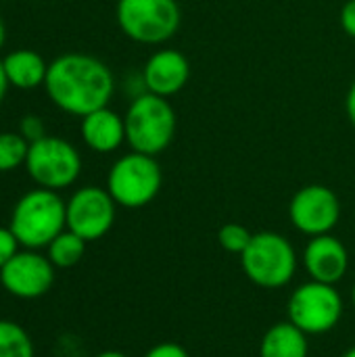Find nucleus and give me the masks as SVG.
Instances as JSON below:
<instances>
[{
	"instance_id": "1",
	"label": "nucleus",
	"mask_w": 355,
	"mask_h": 357,
	"mask_svg": "<svg viewBox=\"0 0 355 357\" xmlns=\"http://www.w3.org/2000/svg\"><path fill=\"white\" fill-rule=\"evenodd\" d=\"M44 90L56 109L84 117L109 107L115 92V77L100 59L84 52H65L48 63Z\"/></svg>"
},
{
	"instance_id": "2",
	"label": "nucleus",
	"mask_w": 355,
	"mask_h": 357,
	"mask_svg": "<svg viewBox=\"0 0 355 357\" xmlns=\"http://www.w3.org/2000/svg\"><path fill=\"white\" fill-rule=\"evenodd\" d=\"M8 228L23 249H46L67 228V201L48 188L27 190L13 207Z\"/></svg>"
},
{
	"instance_id": "3",
	"label": "nucleus",
	"mask_w": 355,
	"mask_h": 357,
	"mask_svg": "<svg viewBox=\"0 0 355 357\" xmlns=\"http://www.w3.org/2000/svg\"><path fill=\"white\" fill-rule=\"evenodd\" d=\"M126 142L132 151L161 155L176 136V111L167 98L142 92L132 98L126 115Z\"/></svg>"
},
{
	"instance_id": "4",
	"label": "nucleus",
	"mask_w": 355,
	"mask_h": 357,
	"mask_svg": "<svg viewBox=\"0 0 355 357\" xmlns=\"http://www.w3.org/2000/svg\"><path fill=\"white\" fill-rule=\"evenodd\" d=\"M245 276L259 289H282L297 272V253L291 241L278 232H255L241 255Z\"/></svg>"
},
{
	"instance_id": "5",
	"label": "nucleus",
	"mask_w": 355,
	"mask_h": 357,
	"mask_svg": "<svg viewBox=\"0 0 355 357\" xmlns=\"http://www.w3.org/2000/svg\"><path fill=\"white\" fill-rule=\"evenodd\" d=\"M163 172L153 155L128 153L119 157L107 174V190L123 209H140L153 203L161 190Z\"/></svg>"
},
{
	"instance_id": "6",
	"label": "nucleus",
	"mask_w": 355,
	"mask_h": 357,
	"mask_svg": "<svg viewBox=\"0 0 355 357\" xmlns=\"http://www.w3.org/2000/svg\"><path fill=\"white\" fill-rule=\"evenodd\" d=\"M119 29L138 44H163L180 29L182 13L176 0H117Z\"/></svg>"
},
{
	"instance_id": "7",
	"label": "nucleus",
	"mask_w": 355,
	"mask_h": 357,
	"mask_svg": "<svg viewBox=\"0 0 355 357\" xmlns=\"http://www.w3.org/2000/svg\"><path fill=\"white\" fill-rule=\"evenodd\" d=\"M23 167L40 188L59 192L75 184L80 178L82 155L69 140L46 134L44 138L29 144Z\"/></svg>"
},
{
	"instance_id": "8",
	"label": "nucleus",
	"mask_w": 355,
	"mask_h": 357,
	"mask_svg": "<svg viewBox=\"0 0 355 357\" xmlns=\"http://www.w3.org/2000/svg\"><path fill=\"white\" fill-rule=\"evenodd\" d=\"M289 322L310 335H326L335 331L343 318V299L335 284L303 282L297 287L287 303Z\"/></svg>"
},
{
	"instance_id": "9",
	"label": "nucleus",
	"mask_w": 355,
	"mask_h": 357,
	"mask_svg": "<svg viewBox=\"0 0 355 357\" xmlns=\"http://www.w3.org/2000/svg\"><path fill=\"white\" fill-rule=\"evenodd\" d=\"M117 203L107 188L82 186L67 201V230L86 243L103 238L115 224Z\"/></svg>"
},
{
	"instance_id": "10",
	"label": "nucleus",
	"mask_w": 355,
	"mask_h": 357,
	"mask_svg": "<svg viewBox=\"0 0 355 357\" xmlns=\"http://www.w3.org/2000/svg\"><path fill=\"white\" fill-rule=\"evenodd\" d=\"M289 218L291 224L310 238L331 234L341 220V201L333 188L324 184H308L293 195Z\"/></svg>"
},
{
	"instance_id": "11",
	"label": "nucleus",
	"mask_w": 355,
	"mask_h": 357,
	"mask_svg": "<svg viewBox=\"0 0 355 357\" xmlns=\"http://www.w3.org/2000/svg\"><path fill=\"white\" fill-rule=\"evenodd\" d=\"M54 270L56 268L46 255L33 249H23L0 270V284L17 299H40L52 289Z\"/></svg>"
},
{
	"instance_id": "12",
	"label": "nucleus",
	"mask_w": 355,
	"mask_h": 357,
	"mask_svg": "<svg viewBox=\"0 0 355 357\" xmlns=\"http://www.w3.org/2000/svg\"><path fill=\"white\" fill-rule=\"evenodd\" d=\"M190 79V63L186 54L176 48H161L153 52L142 67L144 92L169 98L184 90Z\"/></svg>"
},
{
	"instance_id": "13",
	"label": "nucleus",
	"mask_w": 355,
	"mask_h": 357,
	"mask_svg": "<svg viewBox=\"0 0 355 357\" xmlns=\"http://www.w3.org/2000/svg\"><path fill=\"white\" fill-rule=\"evenodd\" d=\"M303 266L310 274V280L337 284L349 270V253L333 234L312 236L303 251Z\"/></svg>"
},
{
	"instance_id": "14",
	"label": "nucleus",
	"mask_w": 355,
	"mask_h": 357,
	"mask_svg": "<svg viewBox=\"0 0 355 357\" xmlns=\"http://www.w3.org/2000/svg\"><path fill=\"white\" fill-rule=\"evenodd\" d=\"M80 134L84 144L100 155L117 151L126 142V121L123 115L109 107L96 109L82 117Z\"/></svg>"
},
{
	"instance_id": "15",
	"label": "nucleus",
	"mask_w": 355,
	"mask_h": 357,
	"mask_svg": "<svg viewBox=\"0 0 355 357\" xmlns=\"http://www.w3.org/2000/svg\"><path fill=\"white\" fill-rule=\"evenodd\" d=\"M6 79L17 90H36L44 86L48 63L38 50L17 48L2 59Z\"/></svg>"
},
{
	"instance_id": "16",
	"label": "nucleus",
	"mask_w": 355,
	"mask_h": 357,
	"mask_svg": "<svg viewBox=\"0 0 355 357\" xmlns=\"http://www.w3.org/2000/svg\"><path fill=\"white\" fill-rule=\"evenodd\" d=\"M308 335L289 320L270 326L259 343V357H308Z\"/></svg>"
},
{
	"instance_id": "17",
	"label": "nucleus",
	"mask_w": 355,
	"mask_h": 357,
	"mask_svg": "<svg viewBox=\"0 0 355 357\" xmlns=\"http://www.w3.org/2000/svg\"><path fill=\"white\" fill-rule=\"evenodd\" d=\"M84 255H86V241L67 228L46 247V257L52 261L54 268L61 270L77 266L84 259Z\"/></svg>"
},
{
	"instance_id": "18",
	"label": "nucleus",
	"mask_w": 355,
	"mask_h": 357,
	"mask_svg": "<svg viewBox=\"0 0 355 357\" xmlns=\"http://www.w3.org/2000/svg\"><path fill=\"white\" fill-rule=\"evenodd\" d=\"M0 357H33L31 337L17 322L0 320Z\"/></svg>"
},
{
	"instance_id": "19",
	"label": "nucleus",
	"mask_w": 355,
	"mask_h": 357,
	"mask_svg": "<svg viewBox=\"0 0 355 357\" xmlns=\"http://www.w3.org/2000/svg\"><path fill=\"white\" fill-rule=\"evenodd\" d=\"M29 142L19 132H0V174L25 165Z\"/></svg>"
},
{
	"instance_id": "20",
	"label": "nucleus",
	"mask_w": 355,
	"mask_h": 357,
	"mask_svg": "<svg viewBox=\"0 0 355 357\" xmlns=\"http://www.w3.org/2000/svg\"><path fill=\"white\" fill-rule=\"evenodd\" d=\"M251 238H253V232L247 226L236 224V222L224 224L218 232L220 247L228 253H234V255H243V251L249 247Z\"/></svg>"
},
{
	"instance_id": "21",
	"label": "nucleus",
	"mask_w": 355,
	"mask_h": 357,
	"mask_svg": "<svg viewBox=\"0 0 355 357\" xmlns=\"http://www.w3.org/2000/svg\"><path fill=\"white\" fill-rule=\"evenodd\" d=\"M19 134L31 144V142H36V140L46 136V126H44V121L38 115H25L19 121Z\"/></svg>"
},
{
	"instance_id": "22",
	"label": "nucleus",
	"mask_w": 355,
	"mask_h": 357,
	"mask_svg": "<svg viewBox=\"0 0 355 357\" xmlns=\"http://www.w3.org/2000/svg\"><path fill=\"white\" fill-rule=\"evenodd\" d=\"M19 241L15 238V234L10 232L8 226H0V270L6 266V261L19 251Z\"/></svg>"
},
{
	"instance_id": "23",
	"label": "nucleus",
	"mask_w": 355,
	"mask_h": 357,
	"mask_svg": "<svg viewBox=\"0 0 355 357\" xmlns=\"http://www.w3.org/2000/svg\"><path fill=\"white\" fill-rule=\"evenodd\" d=\"M144 357H190L188 356V351L180 345V343H169V341H165V343H157V345H153Z\"/></svg>"
},
{
	"instance_id": "24",
	"label": "nucleus",
	"mask_w": 355,
	"mask_h": 357,
	"mask_svg": "<svg viewBox=\"0 0 355 357\" xmlns=\"http://www.w3.org/2000/svg\"><path fill=\"white\" fill-rule=\"evenodd\" d=\"M341 27L343 31L355 38V0H347L341 8Z\"/></svg>"
},
{
	"instance_id": "25",
	"label": "nucleus",
	"mask_w": 355,
	"mask_h": 357,
	"mask_svg": "<svg viewBox=\"0 0 355 357\" xmlns=\"http://www.w3.org/2000/svg\"><path fill=\"white\" fill-rule=\"evenodd\" d=\"M345 113H347V119L352 121V126L355 128V82L349 86V92H347V98H345Z\"/></svg>"
},
{
	"instance_id": "26",
	"label": "nucleus",
	"mask_w": 355,
	"mask_h": 357,
	"mask_svg": "<svg viewBox=\"0 0 355 357\" xmlns=\"http://www.w3.org/2000/svg\"><path fill=\"white\" fill-rule=\"evenodd\" d=\"M8 86H10V84H8V79H6V73H4V67H2V59H0V102L4 100Z\"/></svg>"
},
{
	"instance_id": "27",
	"label": "nucleus",
	"mask_w": 355,
	"mask_h": 357,
	"mask_svg": "<svg viewBox=\"0 0 355 357\" xmlns=\"http://www.w3.org/2000/svg\"><path fill=\"white\" fill-rule=\"evenodd\" d=\"M4 42H6V25H4V21H2V17H0V50H2Z\"/></svg>"
},
{
	"instance_id": "28",
	"label": "nucleus",
	"mask_w": 355,
	"mask_h": 357,
	"mask_svg": "<svg viewBox=\"0 0 355 357\" xmlns=\"http://www.w3.org/2000/svg\"><path fill=\"white\" fill-rule=\"evenodd\" d=\"M96 357H130V356H126V354H121V351H103V354H98Z\"/></svg>"
},
{
	"instance_id": "29",
	"label": "nucleus",
	"mask_w": 355,
	"mask_h": 357,
	"mask_svg": "<svg viewBox=\"0 0 355 357\" xmlns=\"http://www.w3.org/2000/svg\"><path fill=\"white\" fill-rule=\"evenodd\" d=\"M343 357H355V347H352V349H347V351L343 354Z\"/></svg>"
},
{
	"instance_id": "30",
	"label": "nucleus",
	"mask_w": 355,
	"mask_h": 357,
	"mask_svg": "<svg viewBox=\"0 0 355 357\" xmlns=\"http://www.w3.org/2000/svg\"><path fill=\"white\" fill-rule=\"evenodd\" d=\"M352 303H354V310H355V282H354V291H352Z\"/></svg>"
}]
</instances>
